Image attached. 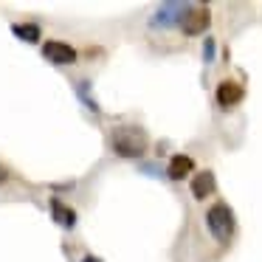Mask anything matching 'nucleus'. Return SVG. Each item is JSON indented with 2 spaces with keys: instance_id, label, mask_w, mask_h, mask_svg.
Listing matches in <instances>:
<instances>
[{
  "instance_id": "nucleus-5",
  "label": "nucleus",
  "mask_w": 262,
  "mask_h": 262,
  "mask_svg": "<svg viewBox=\"0 0 262 262\" xmlns=\"http://www.w3.org/2000/svg\"><path fill=\"white\" fill-rule=\"evenodd\" d=\"M42 57L54 65H71L76 62V51L68 46V42H59V40H46L42 42Z\"/></svg>"
},
{
  "instance_id": "nucleus-4",
  "label": "nucleus",
  "mask_w": 262,
  "mask_h": 262,
  "mask_svg": "<svg viewBox=\"0 0 262 262\" xmlns=\"http://www.w3.org/2000/svg\"><path fill=\"white\" fill-rule=\"evenodd\" d=\"M214 99H217V104H220L223 110L237 107V104L245 99V88L239 85V82H234V79H223L220 85H217V91H214Z\"/></svg>"
},
{
  "instance_id": "nucleus-1",
  "label": "nucleus",
  "mask_w": 262,
  "mask_h": 262,
  "mask_svg": "<svg viewBox=\"0 0 262 262\" xmlns=\"http://www.w3.org/2000/svg\"><path fill=\"white\" fill-rule=\"evenodd\" d=\"M203 220H206L209 234L220 245H228L234 239V234H237V220H234V211H231V206L223 203V200H217V203H211L209 209H206Z\"/></svg>"
},
{
  "instance_id": "nucleus-10",
  "label": "nucleus",
  "mask_w": 262,
  "mask_h": 262,
  "mask_svg": "<svg viewBox=\"0 0 262 262\" xmlns=\"http://www.w3.org/2000/svg\"><path fill=\"white\" fill-rule=\"evenodd\" d=\"M12 34L20 37V40H26V42H37L40 40V26H34V23H14Z\"/></svg>"
},
{
  "instance_id": "nucleus-9",
  "label": "nucleus",
  "mask_w": 262,
  "mask_h": 262,
  "mask_svg": "<svg viewBox=\"0 0 262 262\" xmlns=\"http://www.w3.org/2000/svg\"><path fill=\"white\" fill-rule=\"evenodd\" d=\"M51 214H54V220H57L59 226H65V228H74V223H76V214H74L71 209H65V206H62V200L51 198Z\"/></svg>"
},
{
  "instance_id": "nucleus-3",
  "label": "nucleus",
  "mask_w": 262,
  "mask_h": 262,
  "mask_svg": "<svg viewBox=\"0 0 262 262\" xmlns=\"http://www.w3.org/2000/svg\"><path fill=\"white\" fill-rule=\"evenodd\" d=\"M189 12H192V3H161L149 17V26L152 29H175V26H183Z\"/></svg>"
},
{
  "instance_id": "nucleus-6",
  "label": "nucleus",
  "mask_w": 262,
  "mask_h": 262,
  "mask_svg": "<svg viewBox=\"0 0 262 262\" xmlns=\"http://www.w3.org/2000/svg\"><path fill=\"white\" fill-rule=\"evenodd\" d=\"M209 23H211V12L206 6H192V12L186 14V20H183V34L186 37H198V34H203L206 29H209Z\"/></svg>"
},
{
  "instance_id": "nucleus-13",
  "label": "nucleus",
  "mask_w": 262,
  "mask_h": 262,
  "mask_svg": "<svg viewBox=\"0 0 262 262\" xmlns=\"http://www.w3.org/2000/svg\"><path fill=\"white\" fill-rule=\"evenodd\" d=\"M82 262H102V259H96V256H85Z\"/></svg>"
},
{
  "instance_id": "nucleus-11",
  "label": "nucleus",
  "mask_w": 262,
  "mask_h": 262,
  "mask_svg": "<svg viewBox=\"0 0 262 262\" xmlns=\"http://www.w3.org/2000/svg\"><path fill=\"white\" fill-rule=\"evenodd\" d=\"M74 88H76V93H79V99L88 104V110H91V113H99V104H96V99L91 96V91H88V82H85V79H79Z\"/></svg>"
},
{
  "instance_id": "nucleus-12",
  "label": "nucleus",
  "mask_w": 262,
  "mask_h": 262,
  "mask_svg": "<svg viewBox=\"0 0 262 262\" xmlns=\"http://www.w3.org/2000/svg\"><path fill=\"white\" fill-rule=\"evenodd\" d=\"M214 51H217V46H214V40H203V59L206 62H214Z\"/></svg>"
},
{
  "instance_id": "nucleus-8",
  "label": "nucleus",
  "mask_w": 262,
  "mask_h": 262,
  "mask_svg": "<svg viewBox=\"0 0 262 262\" xmlns=\"http://www.w3.org/2000/svg\"><path fill=\"white\" fill-rule=\"evenodd\" d=\"M214 175L211 172H198V175L192 178V194L198 200H206L209 194H214Z\"/></svg>"
},
{
  "instance_id": "nucleus-7",
  "label": "nucleus",
  "mask_w": 262,
  "mask_h": 262,
  "mask_svg": "<svg viewBox=\"0 0 262 262\" xmlns=\"http://www.w3.org/2000/svg\"><path fill=\"white\" fill-rule=\"evenodd\" d=\"M192 169H194V161L189 158V155L178 152V155H172L169 166H166V175H169L172 181H183V178H186Z\"/></svg>"
},
{
  "instance_id": "nucleus-2",
  "label": "nucleus",
  "mask_w": 262,
  "mask_h": 262,
  "mask_svg": "<svg viewBox=\"0 0 262 262\" xmlns=\"http://www.w3.org/2000/svg\"><path fill=\"white\" fill-rule=\"evenodd\" d=\"M110 147H113L116 155L121 158H138V155L147 152L149 138L141 127H116L110 133Z\"/></svg>"
}]
</instances>
